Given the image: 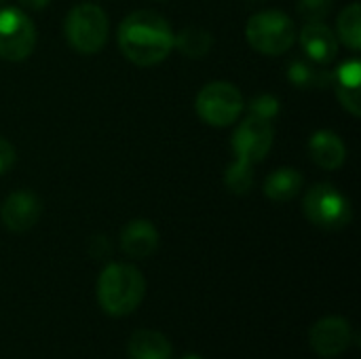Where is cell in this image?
<instances>
[{"label": "cell", "instance_id": "6da1fadb", "mask_svg": "<svg viewBox=\"0 0 361 359\" xmlns=\"http://www.w3.org/2000/svg\"><path fill=\"white\" fill-rule=\"evenodd\" d=\"M173 32L157 11H133L118 25L121 53L135 66L150 68L165 61L173 49Z\"/></svg>", "mask_w": 361, "mask_h": 359}, {"label": "cell", "instance_id": "7a4b0ae2", "mask_svg": "<svg viewBox=\"0 0 361 359\" xmlns=\"http://www.w3.org/2000/svg\"><path fill=\"white\" fill-rule=\"evenodd\" d=\"M146 294L144 275L123 262L108 264L97 279V300L104 313L112 317H125L137 309Z\"/></svg>", "mask_w": 361, "mask_h": 359}, {"label": "cell", "instance_id": "3957f363", "mask_svg": "<svg viewBox=\"0 0 361 359\" xmlns=\"http://www.w3.org/2000/svg\"><path fill=\"white\" fill-rule=\"evenodd\" d=\"M68 44L80 55H95L108 40V15L99 4L80 2L72 6L63 21Z\"/></svg>", "mask_w": 361, "mask_h": 359}, {"label": "cell", "instance_id": "277c9868", "mask_svg": "<svg viewBox=\"0 0 361 359\" xmlns=\"http://www.w3.org/2000/svg\"><path fill=\"white\" fill-rule=\"evenodd\" d=\"M245 38L262 55H283L298 38L294 19L283 11H260L247 19Z\"/></svg>", "mask_w": 361, "mask_h": 359}, {"label": "cell", "instance_id": "5b68a950", "mask_svg": "<svg viewBox=\"0 0 361 359\" xmlns=\"http://www.w3.org/2000/svg\"><path fill=\"white\" fill-rule=\"evenodd\" d=\"M302 209L307 220L324 231H341L353 218L351 201L328 182H319L307 190Z\"/></svg>", "mask_w": 361, "mask_h": 359}, {"label": "cell", "instance_id": "8992f818", "mask_svg": "<svg viewBox=\"0 0 361 359\" xmlns=\"http://www.w3.org/2000/svg\"><path fill=\"white\" fill-rule=\"evenodd\" d=\"M243 95L241 91L226 80H214L207 83L199 93H197V114L203 123L212 127H228L233 125L241 112H243Z\"/></svg>", "mask_w": 361, "mask_h": 359}, {"label": "cell", "instance_id": "52a82bcc", "mask_svg": "<svg viewBox=\"0 0 361 359\" xmlns=\"http://www.w3.org/2000/svg\"><path fill=\"white\" fill-rule=\"evenodd\" d=\"M36 47V25L17 6L0 8V57L23 61Z\"/></svg>", "mask_w": 361, "mask_h": 359}, {"label": "cell", "instance_id": "ba28073f", "mask_svg": "<svg viewBox=\"0 0 361 359\" xmlns=\"http://www.w3.org/2000/svg\"><path fill=\"white\" fill-rule=\"evenodd\" d=\"M273 140H275V129L269 121L247 116L235 129L231 146H233L235 159L256 165L267 159V154L273 148Z\"/></svg>", "mask_w": 361, "mask_h": 359}, {"label": "cell", "instance_id": "9c48e42d", "mask_svg": "<svg viewBox=\"0 0 361 359\" xmlns=\"http://www.w3.org/2000/svg\"><path fill=\"white\" fill-rule=\"evenodd\" d=\"M311 349L322 358H336L353 343V328L343 317H324L309 332Z\"/></svg>", "mask_w": 361, "mask_h": 359}, {"label": "cell", "instance_id": "30bf717a", "mask_svg": "<svg viewBox=\"0 0 361 359\" xmlns=\"http://www.w3.org/2000/svg\"><path fill=\"white\" fill-rule=\"evenodd\" d=\"M40 214H42V203L30 190L11 193L0 207V220L11 233L30 231L40 220Z\"/></svg>", "mask_w": 361, "mask_h": 359}, {"label": "cell", "instance_id": "8fae6325", "mask_svg": "<svg viewBox=\"0 0 361 359\" xmlns=\"http://www.w3.org/2000/svg\"><path fill=\"white\" fill-rule=\"evenodd\" d=\"M300 44L313 63H332L338 55V38L324 21H307L300 30Z\"/></svg>", "mask_w": 361, "mask_h": 359}, {"label": "cell", "instance_id": "7c38bea8", "mask_svg": "<svg viewBox=\"0 0 361 359\" xmlns=\"http://www.w3.org/2000/svg\"><path fill=\"white\" fill-rule=\"evenodd\" d=\"M121 248L131 258H148L159 248V231L150 220L137 218L123 226L121 231Z\"/></svg>", "mask_w": 361, "mask_h": 359}, {"label": "cell", "instance_id": "4fadbf2b", "mask_svg": "<svg viewBox=\"0 0 361 359\" xmlns=\"http://www.w3.org/2000/svg\"><path fill=\"white\" fill-rule=\"evenodd\" d=\"M309 157L317 167L336 171L347 161V146L338 133L330 129H319L309 140Z\"/></svg>", "mask_w": 361, "mask_h": 359}, {"label": "cell", "instance_id": "5bb4252c", "mask_svg": "<svg viewBox=\"0 0 361 359\" xmlns=\"http://www.w3.org/2000/svg\"><path fill=\"white\" fill-rule=\"evenodd\" d=\"M332 83L336 89V97L343 104L345 110H349L353 116L361 114V63L357 59H349L338 66V70L332 74Z\"/></svg>", "mask_w": 361, "mask_h": 359}, {"label": "cell", "instance_id": "9a60e30c", "mask_svg": "<svg viewBox=\"0 0 361 359\" xmlns=\"http://www.w3.org/2000/svg\"><path fill=\"white\" fill-rule=\"evenodd\" d=\"M302 184H305V178H302V174L298 169L279 167L273 174H269V178L264 180V195L271 201L288 203L300 193Z\"/></svg>", "mask_w": 361, "mask_h": 359}, {"label": "cell", "instance_id": "2e32d148", "mask_svg": "<svg viewBox=\"0 0 361 359\" xmlns=\"http://www.w3.org/2000/svg\"><path fill=\"white\" fill-rule=\"evenodd\" d=\"M131 359H171L169 341L157 330H137L129 339Z\"/></svg>", "mask_w": 361, "mask_h": 359}, {"label": "cell", "instance_id": "e0dca14e", "mask_svg": "<svg viewBox=\"0 0 361 359\" xmlns=\"http://www.w3.org/2000/svg\"><path fill=\"white\" fill-rule=\"evenodd\" d=\"M173 47H178V51L186 57H205L212 47H214V36L212 32L199 28V25H188L184 30L178 32V36H173Z\"/></svg>", "mask_w": 361, "mask_h": 359}, {"label": "cell", "instance_id": "ac0fdd59", "mask_svg": "<svg viewBox=\"0 0 361 359\" xmlns=\"http://www.w3.org/2000/svg\"><path fill=\"white\" fill-rule=\"evenodd\" d=\"M336 32L338 40L345 42L351 51L361 49V6L357 2L349 4L336 21Z\"/></svg>", "mask_w": 361, "mask_h": 359}, {"label": "cell", "instance_id": "d6986e66", "mask_svg": "<svg viewBox=\"0 0 361 359\" xmlns=\"http://www.w3.org/2000/svg\"><path fill=\"white\" fill-rule=\"evenodd\" d=\"M288 80L298 89L326 87V83L332 80V74H328L326 70H319L313 63H307L302 59H294L288 66Z\"/></svg>", "mask_w": 361, "mask_h": 359}, {"label": "cell", "instance_id": "ffe728a7", "mask_svg": "<svg viewBox=\"0 0 361 359\" xmlns=\"http://www.w3.org/2000/svg\"><path fill=\"white\" fill-rule=\"evenodd\" d=\"M224 186L233 195H247L254 186V165L235 159V163L224 171Z\"/></svg>", "mask_w": 361, "mask_h": 359}, {"label": "cell", "instance_id": "44dd1931", "mask_svg": "<svg viewBox=\"0 0 361 359\" xmlns=\"http://www.w3.org/2000/svg\"><path fill=\"white\" fill-rule=\"evenodd\" d=\"M277 114H279V99L275 95H271V93L256 95L250 102V116H256V118H262V121L271 123Z\"/></svg>", "mask_w": 361, "mask_h": 359}, {"label": "cell", "instance_id": "7402d4cb", "mask_svg": "<svg viewBox=\"0 0 361 359\" xmlns=\"http://www.w3.org/2000/svg\"><path fill=\"white\" fill-rule=\"evenodd\" d=\"M334 0H298V15L305 21H322L330 13Z\"/></svg>", "mask_w": 361, "mask_h": 359}, {"label": "cell", "instance_id": "603a6c76", "mask_svg": "<svg viewBox=\"0 0 361 359\" xmlns=\"http://www.w3.org/2000/svg\"><path fill=\"white\" fill-rule=\"evenodd\" d=\"M15 165V148L8 140L0 138V176Z\"/></svg>", "mask_w": 361, "mask_h": 359}, {"label": "cell", "instance_id": "cb8c5ba5", "mask_svg": "<svg viewBox=\"0 0 361 359\" xmlns=\"http://www.w3.org/2000/svg\"><path fill=\"white\" fill-rule=\"evenodd\" d=\"M49 2H51V0H19V4H21V6L32 8V11H40V8H44Z\"/></svg>", "mask_w": 361, "mask_h": 359}, {"label": "cell", "instance_id": "d4e9b609", "mask_svg": "<svg viewBox=\"0 0 361 359\" xmlns=\"http://www.w3.org/2000/svg\"><path fill=\"white\" fill-rule=\"evenodd\" d=\"M182 359H201V358H197V355H186V358H182Z\"/></svg>", "mask_w": 361, "mask_h": 359}, {"label": "cell", "instance_id": "484cf974", "mask_svg": "<svg viewBox=\"0 0 361 359\" xmlns=\"http://www.w3.org/2000/svg\"><path fill=\"white\" fill-rule=\"evenodd\" d=\"M0 2H2V0H0Z\"/></svg>", "mask_w": 361, "mask_h": 359}]
</instances>
